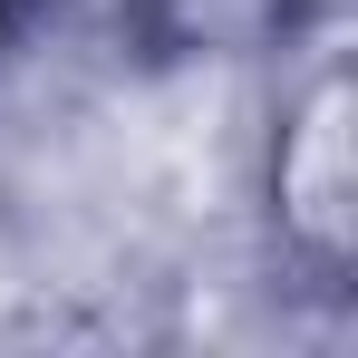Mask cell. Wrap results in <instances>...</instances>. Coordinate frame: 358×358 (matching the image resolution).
I'll list each match as a JSON object with an SVG mask.
<instances>
[{
	"mask_svg": "<svg viewBox=\"0 0 358 358\" xmlns=\"http://www.w3.org/2000/svg\"><path fill=\"white\" fill-rule=\"evenodd\" d=\"M281 184H291V223L320 242V252H339V242H349V203H339V194H349V184H339V78H329L320 107L300 117V155L281 165Z\"/></svg>",
	"mask_w": 358,
	"mask_h": 358,
	"instance_id": "cell-1",
	"label": "cell"
}]
</instances>
